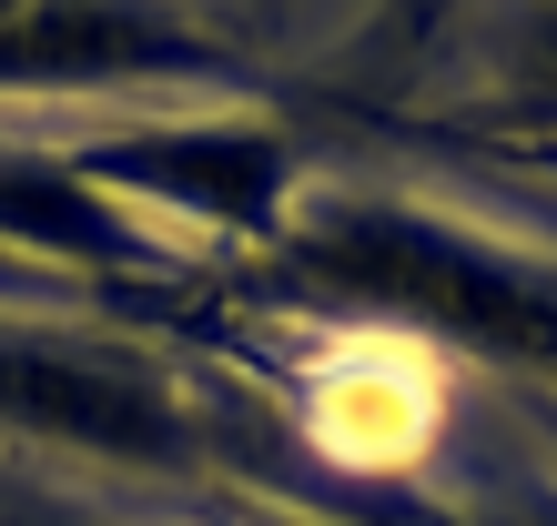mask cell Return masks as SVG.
Returning <instances> with one entry per match:
<instances>
[{"label": "cell", "mask_w": 557, "mask_h": 526, "mask_svg": "<svg viewBox=\"0 0 557 526\" xmlns=\"http://www.w3.org/2000/svg\"><path fill=\"white\" fill-rule=\"evenodd\" d=\"M528 152H537V162H557V132H547V142H528Z\"/></svg>", "instance_id": "cell-8"}, {"label": "cell", "mask_w": 557, "mask_h": 526, "mask_svg": "<svg viewBox=\"0 0 557 526\" xmlns=\"http://www.w3.org/2000/svg\"><path fill=\"white\" fill-rule=\"evenodd\" d=\"M0 253L51 263V274H72L82 293H112V304H143L173 274L162 234L143 213H122L112 192H91L61 142H0Z\"/></svg>", "instance_id": "cell-5"}, {"label": "cell", "mask_w": 557, "mask_h": 526, "mask_svg": "<svg viewBox=\"0 0 557 526\" xmlns=\"http://www.w3.org/2000/svg\"><path fill=\"white\" fill-rule=\"evenodd\" d=\"M72 173L91 192H112L122 213H143L152 234L162 223H193L213 243H253L274 253V234L305 203V152L294 132L264 112H193V122H102L91 142H61Z\"/></svg>", "instance_id": "cell-3"}, {"label": "cell", "mask_w": 557, "mask_h": 526, "mask_svg": "<svg viewBox=\"0 0 557 526\" xmlns=\"http://www.w3.org/2000/svg\"><path fill=\"white\" fill-rule=\"evenodd\" d=\"M82 304H102V293H82L72 274H51V263L0 253V314H41V324H61V314H82Z\"/></svg>", "instance_id": "cell-6"}, {"label": "cell", "mask_w": 557, "mask_h": 526, "mask_svg": "<svg viewBox=\"0 0 557 526\" xmlns=\"http://www.w3.org/2000/svg\"><path fill=\"white\" fill-rule=\"evenodd\" d=\"M264 263L314 314L416 335L436 354H467V365L528 375L557 394V263L467 213L406 203V192H305Z\"/></svg>", "instance_id": "cell-1"}, {"label": "cell", "mask_w": 557, "mask_h": 526, "mask_svg": "<svg viewBox=\"0 0 557 526\" xmlns=\"http://www.w3.org/2000/svg\"><path fill=\"white\" fill-rule=\"evenodd\" d=\"M244 61L183 0H0V102H82L152 82H234Z\"/></svg>", "instance_id": "cell-4"}, {"label": "cell", "mask_w": 557, "mask_h": 526, "mask_svg": "<svg viewBox=\"0 0 557 526\" xmlns=\"http://www.w3.org/2000/svg\"><path fill=\"white\" fill-rule=\"evenodd\" d=\"M0 526H133V516H82V506H41V497H21V506H0Z\"/></svg>", "instance_id": "cell-7"}, {"label": "cell", "mask_w": 557, "mask_h": 526, "mask_svg": "<svg viewBox=\"0 0 557 526\" xmlns=\"http://www.w3.org/2000/svg\"><path fill=\"white\" fill-rule=\"evenodd\" d=\"M0 425L51 455H91L122 476H203L213 436L193 415L183 375H162L133 345L51 335L41 314H0Z\"/></svg>", "instance_id": "cell-2"}]
</instances>
